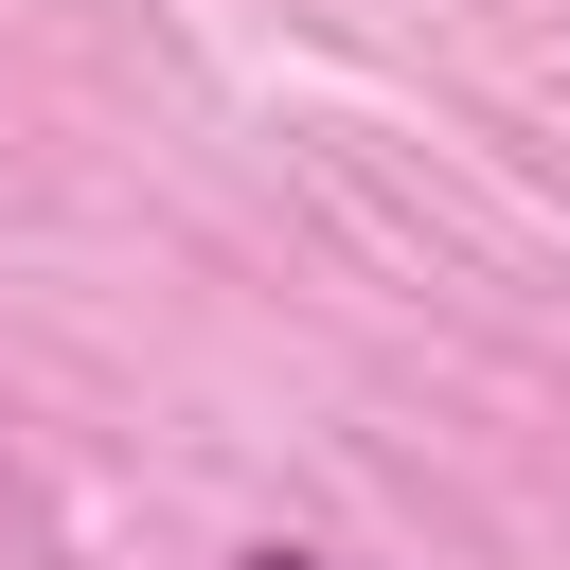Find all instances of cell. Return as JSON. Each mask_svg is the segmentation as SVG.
Returning a JSON list of instances; mask_svg holds the SVG:
<instances>
[{"label": "cell", "instance_id": "cell-1", "mask_svg": "<svg viewBox=\"0 0 570 570\" xmlns=\"http://www.w3.org/2000/svg\"><path fill=\"white\" fill-rule=\"evenodd\" d=\"M232 570H338V552H285V534H267V552H232Z\"/></svg>", "mask_w": 570, "mask_h": 570}]
</instances>
